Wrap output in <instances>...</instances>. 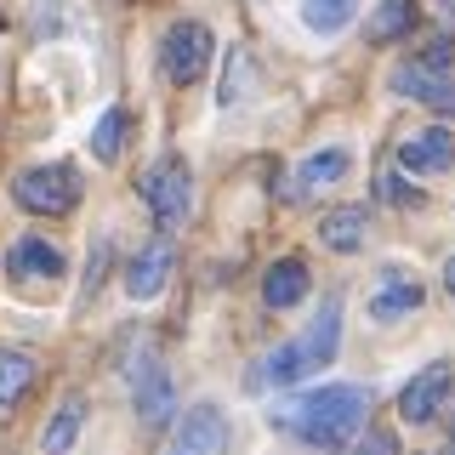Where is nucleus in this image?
Returning <instances> with one entry per match:
<instances>
[{"instance_id":"1","label":"nucleus","mask_w":455,"mask_h":455,"mask_svg":"<svg viewBox=\"0 0 455 455\" xmlns=\"http://www.w3.org/2000/svg\"><path fill=\"white\" fill-rule=\"evenodd\" d=\"M370 416V393L353 387V381H336V387H319V393H302V398H284V404L267 410V427L291 433L302 450L313 455H336L353 444V433L364 427Z\"/></svg>"},{"instance_id":"2","label":"nucleus","mask_w":455,"mask_h":455,"mask_svg":"<svg viewBox=\"0 0 455 455\" xmlns=\"http://www.w3.org/2000/svg\"><path fill=\"white\" fill-rule=\"evenodd\" d=\"M12 199L28 211V217H68L80 205V171L52 160V165H28L18 182H12Z\"/></svg>"},{"instance_id":"3","label":"nucleus","mask_w":455,"mask_h":455,"mask_svg":"<svg viewBox=\"0 0 455 455\" xmlns=\"http://www.w3.org/2000/svg\"><path fill=\"white\" fill-rule=\"evenodd\" d=\"M211 57H217V35H211L205 23L188 18V23H171V28H165V40H160V68H165L171 85L205 80Z\"/></svg>"},{"instance_id":"4","label":"nucleus","mask_w":455,"mask_h":455,"mask_svg":"<svg viewBox=\"0 0 455 455\" xmlns=\"http://www.w3.org/2000/svg\"><path fill=\"white\" fill-rule=\"evenodd\" d=\"M142 205L154 211V222H160V234H171L182 217H188V205H194V171L171 154V160L160 165H148L142 171Z\"/></svg>"},{"instance_id":"5","label":"nucleus","mask_w":455,"mask_h":455,"mask_svg":"<svg viewBox=\"0 0 455 455\" xmlns=\"http://www.w3.org/2000/svg\"><path fill=\"white\" fill-rule=\"evenodd\" d=\"M450 387H455V370L438 359V364H427V370H416V376L404 381V393H398V416H404L410 427H427L444 410V398H450Z\"/></svg>"},{"instance_id":"6","label":"nucleus","mask_w":455,"mask_h":455,"mask_svg":"<svg viewBox=\"0 0 455 455\" xmlns=\"http://www.w3.org/2000/svg\"><path fill=\"white\" fill-rule=\"evenodd\" d=\"M171 267H177V245H171L165 234L148 239V245L125 262V296H132V302H154L171 284Z\"/></svg>"},{"instance_id":"7","label":"nucleus","mask_w":455,"mask_h":455,"mask_svg":"<svg viewBox=\"0 0 455 455\" xmlns=\"http://www.w3.org/2000/svg\"><path fill=\"white\" fill-rule=\"evenodd\" d=\"M228 450V416L217 404L182 410L177 433H171V455H222Z\"/></svg>"},{"instance_id":"8","label":"nucleus","mask_w":455,"mask_h":455,"mask_svg":"<svg viewBox=\"0 0 455 455\" xmlns=\"http://www.w3.org/2000/svg\"><path fill=\"white\" fill-rule=\"evenodd\" d=\"M398 165L410 177H444L455 165V132L450 125H427V132H410L398 142Z\"/></svg>"},{"instance_id":"9","label":"nucleus","mask_w":455,"mask_h":455,"mask_svg":"<svg viewBox=\"0 0 455 455\" xmlns=\"http://www.w3.org/2000/svg\"><path fill=\"white\" fill-rule=\"evenodd\" d=\"M393 92L410 103H427L438 114H455V68H427V63H398L393 68Z\"/></svg>"},{"instance_id":"10","label":"nucleus","mask_w":455,"mask_h":455,"mask_svg":"<svg viewBox=\"0 0 455 455\" xmlns=\"http://www.w3.org/2000/svg\"><path fill=\"white\" fill-rule=\"evenodd\" d=\"M6 274L18 279V284H52V279H63V274H68V256L57 251L52 239L23 234L18 245L6 251Z\"/></svg>"},{"instance_id":"11","label":"nucleus","mask_w":455,"mask_h":455,"mask_svg":"<svg viewBox=\"0 0 455 455\" xmlns=\"http://www.w3.org/2000/svg\"><path fill=\"white\" fill-rule=\"evenodd\" d=\"M421 302H427V291H421L416 274H404V267H381V284H376V296H370V319H376V324H398V319H410Z\"/></svg>"},{"instance_id":"12","label":"nucleus","mask_w":455,"mask_h":455,"mask_svg":"<svg viewBox=\"0 0 455 455\" xmlns=\"http://www.w3.org/2000/svg\"><path fill=\"white\" fill-rule=\"evenodd\" d=\"M132 393H137V416L148 421V427H165L171 421V376H165V364H154V359H142L132 370Z\"/></svg>"},{"instance_id":"13","label":"nucleus","mask_w":455,"mask_h":455,"mask_svg":"<svg viewBox=\"0 0 455 455\" xmlns=\"http://www.w3.org/2000/svg\"><path fill=\"white\" fill-rule=\"evenodd\" d=\"M336 347H341V302H336V296H324L319 313H313V324H307V336H302L307 370L331 364V359H336Z\"/></svg>"},{"instance_id":"14","label":"nucleus","mask_w":455,"mask_h":455,"mask_svg":"<svg viewBox=\"0 0 455 455\" xmlns=\"http://www.w3.org/2000/svg\"><path fill=\"white\" fill-rule=\"evenodd\" d=\"M319 239H324L336 256L364 251V239H370V211H364V205H336L331 217L319 222Z\"/></svg>"},{"instance_id":"15","label":"nucleus","mask_w":455,"mask_h":455,"mask_svg":"<svg viewBox=\"0 0 455 455\" xmlns=\"http://www.w3.org/2000/svg\"><path fill=\"white\" fill-rule=\"evenodd\" d=\"M307 284L313 279H307V262H302V256H279V262L262 274V302L267 307H296L307 296Z\"/></svg>"},{"instance_id":"16","label":"nucleus","mask_w":455,"mask_h":455,"mask_svg":"<svg viewBox=\"0 0 455 455\" xmlns=\"http://www.w3.org/2000/svg\"><path fill=\"white\" fill-rule=\"evenodd\" d=\"M353 171V154L347 148H319V154H307L302 160V171H296V194L291 199H302V194H313V188H331V182H341Z\"/></svg>"},{"instance_id":"17","label":"nucleus","mask_w":455,"mask_h":455,"mask_svg":"<svg viewBox=\"0 0 455 455\" xmlns=\"http://www.w3.org/2000/svg\"><path fill=\"white\" fill-rule=\"evenodd\" d=\"M307 376V353L302 341H284V347H274L262 359V370L251 376V387H296V381Z\"/></svg>"},{"instance_id":"18","label":"nucleus","mask_w":455,"mask_h":455,"mask_svg":"<svg viewBox=\"0 0 455 455\" xmlns=\"http://www.w3.org/2000/svg\"><path fill=\"white\" fill-rule=\"evenodd\" d=\"M80 427H85V398L68 393L63 404H57V416L46 421V433H40V450H46V455H68L75 438H80Z\"/></svg>"},{"instance_id":"19","label":"nucleus","mask_w":455,"mask_h":455,"mask_svg":"<svg viewBox=\"0 0 455 455\" xmlns=\"http://www.w3.org/2000/svg\"><path fill=\"white\" fill-rule=\"evenodd\" d=\"M410 23H416V0H381L376 18L364 23V35H370V46H393V40L410 35Z\"/></svg>"},{"instance_id":"20","label":"nucleus","mask_w":455,"mask_h":455,"mask_svg":"<svg viewBox=\"0 0 455 455\" xmlns=\"http://www.w3.org/2000/svg\"><path fill=\"white\" fill-rule=\"evenodd\" d=\"M353 12H359V0H302V28L319 35V40H331L353 23Z\"/></svg>"},{"instance_id":"21","label":"nucleus","mask_w":455,"mask_h":455,"mask_svg":"<svg viewBox=\"0 0 455 455\" xmlns=\"http://www.w3.org/2000/svg\"><path fill=\"white\" fill-rule=\"evenodd\" d=\"M28 381H35V359L18 347H0V410H12L18 398L28 393Z\"/></svg>"},{"instance_id":"22","label":"nucleus","mask_w":455,"mask_h":455,"mask_svg":"<svg viewBox=\"0 0 455 455\" xmlns=\"http://www.w3.org/2000/svg\"><path fill=\"white\" fill-rule=\"evenodd\" d=\"M125 148V108H103V120L92 125V160L97 165H114Z\"/></svg>"},{"instance_id":"23","label":"nucleus","mask_w":455,"mask_h":455,"mask_svg":"<svg viewBox=\"0 0 455 455\" xmlns=\"http://www.w3.org/2000/svg\"><path fill=\"white\" fill-rule=\"evenodd\" d=\"M228 68H234V75H222V108H239V103H245V85H251V57L234 52Z\"/></svg>"},{"instance_id":"24","label":"nucleus","mask_w":455,"mask_h":455,"mask_svg":"<svg viewBox=\"0 0 455 455\" xmlns=\"http://www.w3.org/2000/svg\"><path fill=\"white\" fill-rule=\"evenodd\" d=\"M416 63H427V68H455V40H450V35H433V40L421 46Z\"/></svg>"},{"instance_id":"25","label":"nucleus","mask_w":455,"mask_h":455,"mask_svg":"<svg viewBox=\"0 0 455 455\" xmlns=\"http://www.w3.org/2000/svg\"><path fill=\"white\" fill-rule=\"evenodd\" d=\"M353 455H398V433H387V427H370L359 444H353Z\"/></svg>"},{"instance_id":"26","label":"nucleus","mask_w":455,"mask_h":455,"mask_svg":"<svg viewBox=\"0 0 455 455\" xmlns=\"http://www.w3.org/2000/svg\"><path fill=\"white\" fill-rule=\"evenodd\" d=\"M376 188H381V199H387V205H416V199H421V194L410 188L404 177H398V171H387V177H381Z\"/></svg>"},{"instance_id":"27","label":"nucleus","mask_w":455,"mask_h":455,"mask_svg":"<svg viewBox=\"0 0 455 455\" xmlns=\"http://www.w3.org/2000/svg\"><path fill=\"white\" fill-rule=\"evenodd\" d=\"M444 291H450V302H455V256L444 262Z\"/></svg>"}]
</instances>
